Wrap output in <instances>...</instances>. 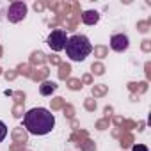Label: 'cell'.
I'll list each match as a JSON object with an SVG mask.
<instances>
[{"label": "cell", "instance_id": "obj_18", "mask_svg": "<svg viewBox=\"0 0 151 151\" xmlns=\"http://www.w3.org/2000/svg\"><path fill=\"white\" fill-rule=\"evenodd\" d=\"M78 20H80V16H75V14H73V18L66 20V22H64V27H66V30H75V29H77V23H78Z\"/></svg>", "mask_w": 151, "mask_h": 151}, {"label": "cell", "instance_id": "obj_33", "mask_svg": "<svg viewBox=\"0 0 151 151\" xmlns=\"http://www.w3.org/2000/svg\"><path fill=\"white\" fill-rule=\"evenodd\" d=\"M23 149H25V144H22V142H14L9 147V151H23Z\"/></svg>", "mask_w": 151, "mask_h": 151}, {"label": "cell", "instance_id": "obj_27", "mask_svg": "<svg viewBox=\"0 0 151 151\" xmlns=\"http://www.w3.org/2000/svg\"><path fill=\"white\" fill-rule=\"evenodd\" d=\"M25 112H23V105H18V103H14V107H13V116L14 117H22Z\"/></svg>", "mask_w": 151, "mask_h": 151}, {"label": "cell", "instance_id": "obj_39", "mask_svg": "<svg viewBox=\"0 0 151 151\" xmlns=\"http://www.w3.org/2000/svg\"><path fill=\"white\" fill-rule=\"evenodd\" d=\"M103 112H105V117H110V116H112V112H114V109H112V107H105V109H103Z\"/></svg>", "mask_w": 151, "mask_h": 151}, {"label": "cell", "instance_id": "obj_36", "mask_svg": "<svg viewBox=\"0 0 151 151\" xmlns=\"http://www.w3.org/2000/svg\"><path fill=\"white\" fill-rule=\"evenodd\" d=\"M132 151H149V149L144 144H135V146H132Z\"/></svg>", "mask_w": 151, "mask_h": 151}, {"label": "cell", "instance_id": "obj_12", "mask_svg": "<svg viewBox=\"0 0 151 151\" xmlns=\"http://www.w3.org/2000/svg\"><path fill=\"white\" fill-rule=\"evenodd\" d=\"M91 93H93V98H101V96H105V94L109 93V86H105V84H98V86H93Z\"/></svg>", "mask_w": 151, "mask_h": 151}, {"label": "cell", "instance_id": "obj_41", "mask_svg": "<svg viewBox=\"0 0 151 151\" xmlns=\"http://www.w3.org/2000/svg\"><path fill=\"white\" fill-rule=\"evenodd\" d=\"M71 128H73L75 132L78 130V121H77V119H71Z\"/></svg>", "mask_w": 151, "mask_h": 151}, {"label": "cell", "instance_id": "obj_22", "mask_svg": "<svg viewBox=\"0 0 151 151\" xmlns=\"http://www.w3.org/2000/svg\"><path fill=\"white\" fill-rule=\"evenodd\" d=\"M96 107H98V105H96V100H94V98H86V100H84V109H86L87 112H94Z\"/></svg>", "mask_w": 151, "mask_h": 151}, {"label": "cell", "instance_id": "obj_1", "mask_svg": "<svg viewBox=\"0 0 151 151\" xmlns=\"http://www.w3.org/2000/svg\"><path fill=\"white\" fill-rule=\"evenodd\" d=\"M23 124H25V130L32 135H46L55 126V116L43 107L30 109L23 116Z\"/></svg>", "mask_w": 151, "mask_h": 151}, {"label": "cell", "instance_id": "obj_13", "mask_svg": "<svg viewBox=\"0 0 151 151\" xmlns=\"http://www.w3.org/2000/svg\"><path fill=\"white\" fill-rule=\"evenodd\" d=\"M86 139H87V132H86V130H77V132H73V135L69 137V140L75 142L77 146H78L80 142H84Z\"/></svg>", "mask_w": 151, "mask_h": 151}, {"label": "cell", "instance_id": "obj_4", "mask_svg": "<svg viewBox=\"0 0 151 151\" xmlns=\"http://www.w3.org/2000/svg\"><path fill=\"white\" fill-rule=\"evenodd\" d=\"M25 16H27V6H25V2H13V4L9 6L7 20H9L11 23H18V22H22Z\"/></svg>", "mask_w": 151, "mask_h": 151}, {"label": "cell", "instance_id": "obj_31", "mask_svg": "<svg viewBox=\"0 0 151 151\" xmlns=\"http://www.w3.org/2000/svg\"><path fill=\"white\" fill-rule=\"evenodd\" d=\"M4 77H6V80H14L18 77V73H16V69H9L4 73Z\"/></svg>", "mask_w": 151, "mask_h": 151}, {"label": "cell", "instance_id": "obj_34", "mask_svg": "<svg viewBox=\"0 0 151 151\" xmlns=\"http://www.w3.org/2000/svg\"><path fill=\"white\" fill-rule=\"evenodd\" d=\"M80 82H82V86H84V84H87V86H91V84H93V75H89V73H86V75H84V77H82V80H80Z\"/></svg>", "mask_w": 151, "mask_h": 151}, {"label": "cell", "instance_id": "obj_14", "mask_svg": "<svg viewBox=\"0 0 151 151\" xmlns=\"http://www.w3.org/2000/svg\"><path fill=\"white\" fill-rule=\"evenodd\" d=\"M69 75H71V66L68 62H60L59 64V78L66 80V78H69Z\"/></svg>", "mask_w": 151, "mask_h": 151}, {"label": "cell", "instance_id": "obj_29", "mask_svg": "<svg viewBox=\"0 0 151 151\" xmlns=\"http://www.w3.org/2000/svg\"><path fill=\"white\" fill-rule=\"evenodd\" d=\"M6 137H7V126H6L4 121H0V142H2Z\"/></svg>", "mask_w": 151, "mask_h": 151}, {"label": "cell", "instance_id": "obj_42", "mask_svg": "<svg viewBox=\"0 0 151 151\" xmlns=\"http://www.w3.org/2000/svg\"><path fill=\"white\" fill-rule=\"evenodd\" d=\"M121 133H123V128H116V130L112 132V135H114V137H121Z\"/></svg>", "mask_w": 151, "mask_h": 151}, {"label": "cell", "instance_id": "obj_25", "mask_svg": "<svg viewBox=\"0 0 151 151\" xmlns=\"http://www.w3.org/2000/svg\"><path fill=\"white\" fill-rule=\"evenodd\" d=\"M62 110H64V116H66L68 119H75V109H73V105L66 103V105L62 107Z\"/></svg>", "mask_w": 151, "mask_h": 151}, {"label": "cell", "instance_id": "obj_10", "mask_svg": "<svg viewBox=\"0 0 151 151\" xmlns=\"http://www.w3.org/2000/svg\"><path fill=\"white\" fill-rule=\"evenodd\" d=\"M48 75H50V69H48V68H41V69H37V71H32L30 78H32L34 82H45Z\"/></svg>", "mask_w": 151, "mask_h": 151}, {"label": "cell", "instance_id": "obj_28", "mask_svg": "<svg viewBox=\"0 0 151 151\" xmlns=\"http://www.w3.org/2000/svg\"><path fill=\"white\" fill-rule=\"evenodd\" d=\"M149 25H151L149 20H146V22H139V23H137V29H139L140 32H147V30H149Z\"/></svg>", "mask_w": 151, "mask_h": 151}, {"label": "cell", "instance_id": "obj_15", "mask_svg": "<svg viewBox=\"0 0 151 151\" xmlns=\"http://www.w3.org/2000/svg\"><path fill=\"white\" fill-rule=\"evenodd\" d=\"M132 142H133V135H132L130 132H123L121 137H119V144H121V147H123V149H124V147H130Z\"/></svg>", "mask_w": 151, "mask_h": 151}, {"label": "cell", "instance_id": "obj_38", "mask_svg": "<svg viewBox=\"0 0 151 151\" xmlns=\"http://www.w3.org/2000/svg\"><path fill=\"white\" fill-rule=\"evenodd\" d=\"M45 7H46V4H43V2H36V4H34V9H36V11H39V13H41Z\"/></svg>", "mask_w": 151, "mask_h": 151}, {"label": "cell", "instance_id": "obj_17", "mask_svg": "<svg viewBox=\"0 0 151 151\" xmlns=\"http://www.w3.org/2000/svg\"><path fill=\"white\" fill-rule=\"evenodd\" d=\"M78 147H80L82 151H96V144H94L91 139H86L84 142H80Z\"/></svg>", "mask_w": 151, "mask_h": 151}, {"label": "cell", "instance_id": "obj_6", "mask_svg": "<svg viewBox=\"0 0 151 151\" xmlns=\"http://www.w3.org/2000/svg\"><path fill=\"white\" fill-rule=\"evenodd\" d=\"M55 91H57V84H55V82L45 80V82H41V86H39V94H41V96H52Z\"/></svg>", "mask_w": 151, "mask_h": 151}, {"label": "cell", "instance_id": "obj_2", "mask_svg": "<svg viewBox=\"0 0 151 151\" xmlns=\"http://www.w3.org/2000/svg\"><path fill=\"white\" fill-rule=\"evenodd\" d=\"M64 48H66L68 57H69L71 60H77V62L86 60V57L93 52L91 41H89L86 36H82V34H75V36L68 37Z\"/></svg>", "mask_w": 151, "mask_h": 151}, {"label": "cell", "instance_id": "obj_9", "mask_svg": "<svg viewBox=\"0 0 151 151\" xmlns=\"http://www.w3.org/2000/svg\"><path fill=\"white\" fill-rule=\"evenodd\" d=\"M98 20H100V14L96 11H86L82 14V22L86 25H94V23H98Z\"/></svg>", "mask_w": 151, "mask_h": 151}, {"label": "cell", "instance_id": "obj_24", "mask_svg": "<svg viewBox=\"0 0 151 151\" xmlns=\"http://www.w3.org/2000/svg\"><path fill=\"white\" fill-rule=\"evenodd\" d=\"M11 96H13L14 103H18V105H23V101H25V93H23V91H16V93H13Z\"/></svg>", "mask_w": 151, "mask_h": 151}, {"label": "cell", "instance_id": "obj_3", "mask_svg": "<svg viewBox=\"0 0 151 151\" xmlns=\"http://www.w3.org/2000/svg\"><path fill=\"white\" fill-rule=\"evenodd\" d=\"M66 41H68V36H66V30H64V29H55V30H52V34H50L48 39H46L48 46H50L53 52L64 50Z\"/></svg>", "mask_w": 151, "mask_h": 151}, {"label": "cell", "instance_id": "obj_19", "mask_svg": "<svg viewBox=\"0 0 151 151\" xmlns=\"http://www.w3.org/2000/svg\"><path fill=\"white\" fill-rule=\"evenodd\" d=\"M93 50H94V57H98V59H103V57H107V53H109V48L103 46V45H98V46H94Z\"/></svg>", "mask_w": 151, "mask_h": 151}, {"label": "cell", "instance_id": "obj_32", "mask_svg": "<svg viewBox=\"0 0 151 151\" xmlns=\"http://www.w3.org/2000/svg\"><path fill=\"white\" fill-rule=\"evenodd\" d=\"M121 128H124V130H132V128H137V123H135V121H123Z\"/></svg>", "mask_w": 151, "mask_h": 151}, {"label": "cell", "instance_id": "obj_21", "mask_svg": "<svg viewBox=\"0 0 151 151\" xmlns=\"http://www.w3.org/2000/svg\"><path fill=\"white\" fill-rule=\"evenodd\" d=\"M64 105H66V100L60 98V96H57V98L52 100V110H62Z\"/></svg>", "mask_w": 151, "mask_h": 151}, {"label": "cell", "instance_id": "obj_37", "mask_svg": "<svg viewBox=\"0 0 151 151\" xmlns=\"http://www.w3.org/2000/svg\"><path fill=\"white\" fill-rule=\"evenodd\" d=\"M112 121H114V124H116V128H121V124H123V121H124V119H123L121 116H116V117H114Z\"/></svg>", "mask_w": 151, "mask_h": 151}, {"label": "cell", "instance_id": "obj_7", "mask_svg": "<svg viewBox=\"0 0 151 151\" xmlns=\"http://www.w3.org/2000/svg\"><path fill=\"white\" fill-rule=\"evenodd\" d=\"M11 137L14 142H22V144H27V130L23 126H16L13 132H11Z\"/></svg>", "mask_w": 151, "mask_h": 151}, {"label": "cell", "instance_id": "obj_16", "mask_svg": "<svg viewBox=\"0 0 151 151\" xmlns=\"http://www.w3.org/2000/svg\"><path fill=\"white\" fill-rule=\"evenodd\" d=\"M66 86H68V89H69V91H80V89L84 87V86H82V82H80V78H68Z\"/></svg>", "mask_w": 151, "mask_h": 151}, {"label": "cell", "instance_id": "obj_30", "mask_svg": "<svg viewBox=\"0 0 151 151\" xmlns=\"http://www.w3.org/2000/svg\"><path fill=\"white\" fill-rule=\"evenodd\" d=\"M46 60H48V62H50L52 66H59V64L62 62L59 55H50V57H46Z\"/></svg>", "mask_w": 151, "mask_h": 151}, {"label": "cell", "instance_id": "obj_35", "mask_svg": "<svg viewBox=\"0 0 151 151\" xmlns=\"http://www.w3.org/2000/svg\"><path fill=\"white\" fill-rule=\"evenodd\" d=\"M140 48H142V52H146V53H147V52L151 50V41H149V39H144V41H142V45H140Z\"/></svg>", "mask_w": 151, "mask_h": 151}, {"label": "cell", "instance_id": "obj_5", "mask_svg": "<svg viewBox=\"0 0 151 151\" xmlns=\"http://www.w3.org/2000/svg\"><path fill=\"white\" fill-rule=\"evenodd\" d=\"M128 46H130L128 36H124V34H114L110 37V48L114 52H126Z\"/></svg>", "mask_w": 151, "mask_h": 151}, {"label": "cell", "instance_id": "obj_40", "mask_svg": "<svg viewBox=\"0 0 151 151\" xmlns=\"http://www.w3.org/2000/svg\"><path fill=\"white\" fill-rule=\"evenodd\" d=\"M144 68H146V77H147V78H151V71H149V69H151V64H149V62H146V66H144Z\"/></svg>", "mask_w": 151, "mask_h": 151}, {"label": "cell", "instance_id": "obj_44", "mask_svg": "<svg viewBox=\"0 0 151 151\" xmlns=\"http://www.w3.org/2000/svg\"><path fill=\"white\" fill-rule=\"evenodd\" d=\"M0 75H2V68H0Z\"/></svg>", "mask_w": 151, "mask_h": 151}, {"label": "cell", "instance_id": "obj_26", "mask_svg": "<svg viewBox=\"0 0 151 151\" xmlns=\"http://www.w3.org/2000/svg\"><path fill=\"white\" fill-rule=\"evenodd\" d=\"M110 126V119L109 117H103V119H100V121H96V128L100 130V132H103V130H107Z\"/></svg>", "mask_w": 151, "mask_h": 151}, {"label": "cell", "instance_id": "obj_11", "mask_svg": "<svg viewBox=\"0 0 151 151\" xmlns=\"http://www.w3.org/2000/svg\"><path fill=\"white\" fill-rule=\"evenodd\" d=\"M128 89L132 93H146L147 91V82H130L128 84Z\"/></svg>", "mask_w": 151, "mask_h": 151}, {"label": "cell", "instance_id": "obj_8", "mask_svg": "<svg viewBox=\"0 0 151 151\" xmlns=\"http://www.w3.org/2000/svg\"><path fill=\"white\" fill-rule=\"evenodd\" d=\"M45 60H46V55H45L41 50L32 52V53H30V59H29V62H30L32 66H43Z\"/></svg>", "mask_w": 151, "mask_h": 151}, {"label": "cell", "instance_id": "obj_43", "mask_svg": "<svg viewBox=\"0 0 151 151\" xmlns=\"http://www.w3.org/2000/svg\"><path fill=\"white\" fill-rule=\"evenodd\" d=\"M2 53H4V50H2V46H0V57H2Z\"/></svg>", "mask_w": 151, "mask_h": 151}, {"label": "cell", "instance_id": "obj_20", "mask_svg": "<svg viewBox=\"0 0 151 151\" xmlns=\"http://www.w3.org/2000/svg\"><path fill=\"white\" fill-rule=\"evenodd\" d=\"M16 73H18V75H23V77H29V78H30V75H32V69H30V66H29V64H20V66L16 68Z\"/></svg>", "mask_w": 151, "mask_h": 151}, {"label": "cell", "instance_id": "obj_23", "mask_svg": "<svg viewBox=\"0 0 151 151\" xmlns=\"http://www.w3.org/2000/svg\"><path fill=\"white\" fill-rule=\"evenodd\" d=\"M91 69H93L94 75H98V77H101V75L105 73V66H103L101 62H93V64H91Z\"/></svg>", "mask_w": 151, "mask_h": 151}]
</instances>
